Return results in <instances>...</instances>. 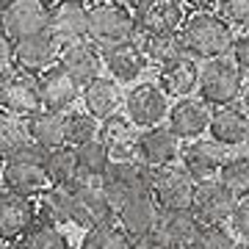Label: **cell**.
I'll return each instance as SVG.
<instances>
[{
	"mask_svg": "<svg viewBox=\"0 0 249 249\" xmlns=\"http://www.w3.org/2000/svg\"><path fill=\"white\" fill-rule=\"evenodd\" d=\"M86 25H89V6L83 0H55L47 9L45 31L58 45L86 39Z\"/></svg>",
	"mask_w": 249,
	"mask_h": 249,
	"instance_id": "obj_10",
	"label": "cell"
},
{
	"mask_svg": "<svg viewBox=\"0 0 249 249\" xmlns=\"http://www.w3.org/2000/svg\"><path fill=\"white\" fill-rule=\"evenodd\" d=\"M111 219H114V205L100 178H80L78 183H72V222L80 227H94Z\"/></svg>",
	"mask_w": 249,
	"mask_h": 249,
	"instance_id": "obj_7",
	"label": "cell"
},
{
	"mask_svg": "<svg viewBox=\"0 0 249 249\" xmlns=\"http://www.w3.org/2000/svg\"><path fill=\"white\" fill-rule=\"evenodd\" d=\"M45 172H47V183L50 186H72V183H78L80 169H78V158H75V147L64 144V147L45 152Z\"/></svg>",
	"mask_w": 249,
	"mask_h": 249,
	"instance_id": "obj_29",
	"label": "cell"
},
{
	"mask_svg": "<svg viewBox=\"0 0 249 249\" xmlns=\"http://www.w3.org/2000/svg\"><path fill=\"white\" fill-rule=\"evenodd\" d=\"M208 133L213 136V142L219 147H238L247 142L249 133V119L247 114L235 106H222L219 111L211 114L208 122Z\"/></svg>",
	"mask_w": 249,
	"mask_h": 249,
	"instance_id": "obj_26",
	"label": "cell"
},
{
	"mask_svg": "<svg viewBox=\"0 0 249 249\" xmlns=\"http://www.w3.org/2000/svg\"><path fill=\"white\" fill-rule=\"evenodd\" d=\"M232 249H249V241H241V244H232Z\"/></svg>",
	"mask_w": 249,
	"mask_h": 249,
	"instance_id": "obj_47",
	"label": "cell"
},
{
	"mask_svg": "<svg viewBox=\"0 0 249 249\" xmlns=\"http://www.w3.org/2000/svg\"><path fill=\"white\" fill-rule=\"evenodd\" d=\"M0 178L6 183V191H14L22 196H39L50 186L45 172V150H39L36 144L19 147L9 158H3Z\"/></svg>",
	"mask_w": 249,
	"mask_h": 249,
	"instance_id": "obj_2",
	"label": "cell"
},
{
	"mask_svg": "<svg viewBox=\"0 0 249 249\" xmlns=\"http://www.w3.org/2000/svg\"><path fill=\"white\" fill-rule=\"evenodd\" d=\"M183 249H188V247H183Z\"/></svg>",
	"mask_w": 249,
	"mask_h": 249,
	"instance_id": "obj_50",
	"label": "cell"
},
{
	"mask_svg": "<svg viewBox=\"0 0 249 249\" xmlns=\"http://www.w3.org/2000/svg\"><path fill=\"white\" fill-rule=\"evenodd\" d=\"M83 89V106H86V114H91L94 119H106V116L116 114L119 108H122V89H119V83L111 78H94L89 80L86 86H80Z\"/></svg>",
	"mask_w": 249,
	"mask_h": 249,
	"instance_id": "obj_27",
	"label": "cell"
},
{
	"mask_svg": "<svg viewBox=\"0 0 249 249\" xmlns=\"http://www.w3.org/2000/svg\"><path fill=\"white\" fill-rule=\"evenodd\" d=\"M25 144H31L25 116H17L0 108V158H9L11 152H17Z\"/></svg>",
	"mask_w": 249,
	"mask_h": 249,
	"instance_id": "obj_34",
	"label": "cell"
},
{
	"mask_svg": "<svg viewBox=\"0 0 249 249\" xmlns=\"http://www.w3.org/2000/svg\"><path fill=\"white\" fill-rule=\"evenodd\" d=\"M232 235L224 230V224H199L188 249H232Z\"/></svg>",
	"mask_w": 249,
	"mask_h": 249,
	"instance_id": "obj_38",
	"label": "cell"
},
{
	"mask_svg": "<svg viewBox=\"0 0 249 249\" xmlns=\"http://www.w3.org/2000/svg\"><path fill=\"white\" fill-rule=\"evenodd\" d=\"M219 17L230 25H249V0H219Z\"/></svg>",
	"mask_w": 249,
	"mask_h": 249,
	"instance_id": "obj_39",
	"label": "cell"
},
{
	"mask_svg": "<svg viewBox=\"0 0 249 249\" xmlns=\"http://www.w3.org/2000/svg\"><path fill=\"white\" fill-rule=\"evenodd\" d=\"M216 175H219V183H222L235 199L249 196V155L224 158Z\"/></svg>",
	"mask_w": 249,
	"mask_h": 249,
	"instance_id": "obj_32",
	"label": "cell"
},
{
	"mask_svg": "<svg viewBox=\"0 0 249 249\" xmlns=\"http://www.w3.org/2000/svg\"><path fill=\"white\" fill-rule=\"evenodd\" d=\"M230 227L235 235H241V241H249V196H244L241 202H235V208H232L230 213Z\"/></svg>",
	"mask_w": 249,
	"mask_h": 249,
	"instance_id": "obj_40",
	"label": "cell"
},
{
	"mask_svg": "<svg viewBox=\"0 0 249 249\" xmlns=\"http://www.w3.org/2000/svg\"><path fill=\"white\" fill-rule=\"evenodd\" d=\"M196 227H199V222L191 211H160L150 238L160 249H183L191 244Z\"/></svg>",
	"mask_w": 249,
	"mask_h": 249,
	"instance_id": "obj_19",
	"label": "cell"
},
{
	"mask_svg": "<svg viewBox=\"0 0 249 249\" xmlns=\"http://www.w3.org/2000/svg\"><path fill=\"white\" fill-rule=\"evenodd\" d=\"M241 89H244V75L224 55L208 58L205 67H199L196 91H199V100L208 106H232L241 97Z\"/></svg>",
	"mask_w": 249,
	"mask_h": 249,
	"instance_id": "obj_3",
	"label": "cell"
},
{
	"mask_svg": "<svg viewBox=\"0 0 249 249\" xmlns=\"http://www.w3.org/2000/svg\"><path fill=\"white\" fill-rule=\"evenodd\" d=\"M14 61H11V39L6 34H0V75L11 72Z\"/></svg>",
	"mask_w": 249,
	"mask_h": 249,
	"instance_id": "obj_42",
	"label": "cell"
},
{
	"mask_svg": "<svg viewBox=\"0 0 249 249\" xmlns=\"http://www.w3.org/2000/svg\"><path fill=\"white\" fill-rule=\"evenodd\" d=\"M241 111L247 114V119H249V89L244 91V103H241Z\"/></svg>",
	"mask_w": 249,
	"mask_h": 249,
	"instance_id": "obj_46",
	"label": "cell"
},
{
	"mask_svg": "<svg viewBox=\"0 0 249 249\" xmlns=\"http://www.w3.org/2000/svg\"><path fill=\"white\" fill-rule=\"evenodd\" d=\"M100 183H103L108 199H111V205H114V211H116V208H119L124 199H130V196L150 194L152 169L139 158L111 160L106 166V172L100 175Z\"/></svg>",
	"mask_w": 249,
	"mask_h": 249,
	"instance_id": "obj_4",
	"label": "cell"
},
{
	"mask_svg": "<svg viewBox=\"0 0 249 249\" xmlns=\"http://www.w3.org/2000/svg\"><path fill=\"white\" fill-rule=\"evenodd\" d=\"M247 144H249V133H247Z\"/></svg>",
	"mask_w": 249,
	"mask_h": 249,
	"instance_id": "obj_49",
	"label": "cell"
},
{
	"mask_svg": "<svg viewBox=\"0 0 249 249\" xmlns=\"http://www.w3.org/2000/svg\"><path fill=\"white\" fill-rule=\"evenodd\" d=\"M39 196L42 222H50L55 227L72 222V186H47Z\"/></svg>",
	"mask_w": 249,
	"mask_h": 249,
	"instance_id": "obj_31",
	"label": "cell"
},
{
	"mask_svg": "<svg viewBox=\"0 0 249 249\" xmlns=\"http://www.w3.org/2000/svg\"><path fill=\"white\" fill-rule=\"evenodd\" d=\"M75 158H78L80 178H100V175L106 172V166L111 163V155H108L106 144L100 142V139L78 144V147H75Z\"/></svg>",
	"mask_w": 249,
	"mask_h": 249,
	"instance_id": "obj_35",
	"label": "cell"
},
{
	"mask_svg": "<svg viewBox=\"0 0 249 249\" xmlns=\"http://www.w3.org/2000/svg\"><path fill=\"white\" fill-rule=\"evenodd\" d=\"M58 53H61V45L47 31H39V34L22 36V39L11 42V61L22 72H31V75H39L47 67H53L58 61Z\"/></svg>",
	"mask_w": 249,
	"mask_h": 249,
	"instance_id": "obj_13",
	"label": "cell"
},
{
	"mask_svg": "<svg viewBox=\"0 0 249 249\" xmlns=\"http://www.w3.org/2000/svg\"><path fill=\"white\" fill-rule=\"evenodd\" d=\"M111 3H114V6H122V9H136V3H139V0H111Z\"/></svg>",
	"mask_w": 249,
	"mask_h": 249,
	"instance_id": "obj_45",
	"label": "cell"
},
{
	"mask_svg": "<svg viewBox=\"0 0 249 249\" xmlns=\"http://www.w3.org/2000/svg\"><path fill=\"white\" fill-rule=\"evenodd\" d=\"M186 3H188V6H194L196 11H211L219 0H186Z\"/></svg>",
	"mask_w": 249,
	"mask_h": 249,
	"instance_id": "obj_44",
	"label": "cell"
},
{
	"mask_svg": "<svg viewBox=\"0 0 249 249\" xmlns=\"http://www.w3.org/2000/svg\"><path fill=\"white\" fill-rule=\"evenodd\" d=\"M97 130H100V122L91 114H86V111L64 116V139H67L70 147H78V144L97 139Z\"/></svg>",
	"mask_w": 249,
	"mask_h": 249,
	"instance_id": "obj_37",
	"label": "cell"
},
{
	"mask_svg": "<svg viewBox=\"0 0 249 249\" xmlns=\"http://www.w3.org/2000/svg\"><path fill=\"white\" fill-rule=\"evenodd\" d=\"M64 111H50V108H39L31 116H25V127H28V139L39 147V150H55L64 147Z\"/></svg>",
	"mask_w": 249,
	"mask_h": 249,
	"instance_id": "obj_25",
	"label": "cell"
},
{
	"mask_svg": "<svg viewBox=\"0 0 249 249\" xmlns=\"http://www.w3.org/2000/svg\"><path fill=\"white\" fill-rule=\"evenodd\" d=\"M47 25V3L45 0H9L0 6V34L14 39L39 34Z\"/></svg>",
	"mask_w": 249,
	"mask_h": 249,
	"instance_id": "obj_11",
	"label": "cell"
},
{
	"mask_svg": "<svg viewBox=\"0 0 249 249\" xmlns=\"http://www.w3.org/2000/svg\"><path fill=\"white\" fill-rule=\"evenodd\" d=\"M180 158H183V169H186L196 183H202V180L216 178V172L222 166L224 155H222V147L216 142L194 139L186 150H180Z\"/></svg>",
	"mask_w": 249,
	"mask_h": 249,
	"instance_id": "obj_24",
	"label": "cell"
},
{
	"mask_svg": "<svg viewBox=\"0 0 249 249\" xmlns=\"http://www.w3.org/2000/svg\"><path fill=\"white\" fill-rule=\"evenodd\" d=\"M124 111H127V119L136 124V127H155L166 119L169 114V97L163 94L158 83H139L127 91V97L122 100Z\"/></svg>",
	"mask_w": 249,
	"mask_h": 249,
	"instance_id": "obj_9",
	"label": "cell"
},
{
	"mask_svg": "<svg viewBox=\"0 0 249 249\" xmlns=\"http://www.w3.org/2000/svg\"><path fill=\"white\" fill-rule=\"evenodd\" d=\"M36 222L34 196H22L14 191L0 194V238L17 241L22 232Z\"/></svg>",
	"mask_w": 249,
	"mask_h": 249,
	"instance_id": "obj_22",
	"label": "cell"
},
{
	"mask_svg": "<svg viewBox=\"0 0 249 249\" xmlns=\"http://www.w3.org/2000/svg\"><path fill=\"white\" fill-rule=\"evenodd\" d=\"M136 158L144 160L150 169L169 166V163H175V160L180 158V139L172 133L169 127H163V124L147 127L144 133H139Z\"/></svg>",
	"mask_w": 249,
	"mask_h": 249,
	"instance_id": "obj_15",
	"label": "cell"
},
{
	"mask_svg": "<svg viewBox=\"0 0 249 249\" xmlns=\"http://www.w3.org/2000/svg\"><path fill=\"white\" fill-rule=\"evenodd\" d=\"M196 180L183 166H158L152 169V186L150 194L158 202L160 211H191Z\"/></svg>",
	"mask_w": 249,
	"mask_h": 249,
	"instance_id": "obj_6",
	"label": "cell"
},
{
	"mask_svg": "<svg viewBox=\"0 0 249 249\" xmlns=\"http://www.w3.org/2000/svg\"><path fill=\"white\" fill-rule=\"evenodd\" d=\"M3 249H22V247H19V244H6Z\"/></svg>",
	"mask_w": 249,
	"mask_h": 249,
	"instance_id": "obj_48",
	"label": "cell"
},
{
	"mask_svg": "<svg viewBox=\"0 0 249 249\" xmlns=\"http://www.w3.org/2000/svg\"><path fill=\"white\" fill-rule=\"evenodd\" d=\"M0 108L17 116H31L42 108L39 78L31 72H6L0 75Z\"/></svg>",
	"mask_w": 249,
	"mask_h": 249,
	"instance_id": "obj_12",
	"label": "cell"
},
{
	"mask_svg": "<svg viewBox=\"0 0 249 249\" xmlns=\"http://www.w3.org/2000/svg\"><path fill=\"white\" fill-rule=\"evenodd\" d=\"M232 64L238 67L241 75H249V34L232 39Z\"/></svg>",
	"mask_w": 249,
	"mask_h": 249,
	"instance_id": "obj_41",
	"label": "cell"
},
{
	"mask_svg": "<svg viewBox=\"0 0 249 249\" xmlns=\"http://www.w3.org/2000/svg\"><path fill=\"white\" fill-rule=\"evenodd\" d=\"M166 119H169V130L180 142H194L208 130L211 108H208V103L196 97H180L175 106H169Z\"/></svg>",
	"mask_w": 249,
	"mask_h": 249,
	"instance_id": "obj_17",
	"label": "cell"
},
{
	"mask_svg": "<svg viewBox=\"0 0 249 249\" xmlns=\"http://www.w3.org/2000/svg\"><path fill=\"white\" fill-rule=\"evenodd\" d=\"M86 39L97 47L119 45L127 39H136L133 14L114 3H94L89 6V25H86Z\"/></svg>",
	"mask_w": 249,
	"mask_h": 249,
	"instance_id": "obj_5",
	"label": "cell"
},
{
	"mask_svg": "<svg viewBox=\"0 0 249 249\" xmlns=\"http://www.w3.org/2000/svg\"><path fill=\"white\" fill-rule=\"evenodd\" d=\"M130 249H160L150 235H144V238H130Z\"/></svg>",
	"mask_w": 249,
	"mask_h": 249,
	"instance_id": "obj_43",
	"label": "cell"
},
{
	"mask_svg": "<svg viewBox=\"0 0 249 249\" xmlns=\"http://www.w3.org/2000/svg\"><path fill=\"white\" fill-rule=\"evenodd\" d=\"M58 67L70 75L78 86H86L89 80H94L103 70V58H100V47L91 45L89 39H80V42H70L61 45L58 53Z\"/></svg>",
	"mask_w": 249,
	"mask_h": 249,
	"instance_id": "obj_16",
	"label": "cell"
},
{
	"mask_svg": "<svg viewBox=\"0 0 249 249\" xmlns=\"http://www.w3.org/2000/svg\"><path fill=\"white\" fill-rule=\"evenodd\" d=\"M19 238H22L19 244L22 249H70L64 232L50 222H34Z\"/></svg>",
	"mask_w": 249,
	"mask_h": 249,
	"instance_id": "obj_36",
	"label": "cell"
},
{
	"mask_svg": "<svg viewBox=\"0 0 249 249\" xmlns=\"http://www.w3.org/2000/svg\"><path fill=\"white\" fill-rule=\"evenodd\" d=\"M130 14L136 36L178 34L183 25V0H139Z\"/></svg>",
	"mask_w": 249,
	"mask_h": 249,
	"instance_id": "obj_8",
	"label": "cell"
},
{
	"mask_svg": "<svg viewBox=\"0 0 249 249\" xmlns=\"http://www.w3.org/2000/svg\"><path fill=\"white\" fill-rule=\"evenodd\" d=\"M158 213H160V208H158V202L152 199V194L130 196V199H124V202L114 211V216L119 219V227H122L130 238H144V235H150L155 222H158Z\"/></svg>",
	"mask_w": 249,
	"mask_h": 249,
	"instance_id": "obj_21",
	"label": "cell"
},
{
	"mask_svg": "<svg viewBox=\"0 0 249 249\" xmlns=\"http://www.w3.org/2000/svg\"><path fill=\"white\" fill-rule=\"evenodd\" d=\"M100 58H103V67L108 70L111 80H116V83H133L147 67V58H144L142 47L136 45V39L100 47Z\"/></svg>",
	"mask_w": 249,
	"mask_h": 249,
	"instance_id": "obj_18",
	"label": "cell"
},
{
	"mask_svg": "<svg viewBox=\"0 0 249 249\" xmlns=\"http://www.w3.org/2000/svg\"><path fill=\"white\" fill-rule=\"evenodd\" d=\"M180 42L191 58H219L227 55L232 47V28L227 19H222L213 11H194L183 17L180 25Z\"/></svg>",
	"mask_w": 249,
	"mask_h": 249,
	"instance_id": "obj_1",
	"label": "cell"
},
{
	"mask_svg": "<svg viewBox=\"0 0 249 249\" xmlns=\"http://www.w3.org/2000/svg\"><path fill=\"white\" fill-rule=\"evenodd\" d=\"M97 139L106 144L111 160H130L136 158V142H139V127L127 116L111 114L100 119Z\"/></svg>",
	"mask_w": 249,
	"mask_h": 249,
	"instance_id": "obj_20",
	"label": "cell"
},
{
	"mask_svg": "<svg viewBox=\"0 0 249 249\" xmlns=\"http://www.w3.org/2000/svg\"><path fill=\"white\" fill-rule=\"evenodd\" d=\"M235 202H238V199H235L219 180H202V183H196V188H194L191 213L196 216L199 224H224L230 219Z\"/></svg>",
	"mask_w": 249,
	"mask_h": 249,
	"instance_id": "obj_14",
	"label": "cell"
},
{
	"mask_svg": "<svg viewBox=\"0 0 249 249\" xmlns=\"http://www.w3.org/2000/svg\"><path fill=\"white\" fill-rule=\"evenodd\" d=\"M80 249H130V235L111 219V222L89 227Z\"/></svg>",
	"mask_w": 249,
	"mask_h": 249,
	"instance_id": "obj_33",
	"label": "cell"
},
{
	"mask_svg": "<svg viewBox=\"0 0 249 249\" xmlns=\"http://www.w3.org/2000/svg\"><path fill=\"white\" fill-rule=\"evenodd\" d=\"M136 45L142 47L147 64H155V67H163V64L175 61L186 53L183 50V42H180V34H147V36H136Z\"/></svg>",
	"mask_w": 249,
	"mask_h": 249,
	"instance_id": "obj_30",
	"label": "cell"
},
{
	"mask_svg": "<svg viewBox=\"0 0 249 249\" xmlns=\"http://www.w3.org/2000/svg\"><path fill=\"white\" fill-rule=\"evenodd\" d=\"M39 78V97H42V108L50 111H67L72 108V103L78 100L80 86L61 70V67H47L45 72L36 75Z\"/></svg>",
	"mask_w": 249,
	"mask_h": 249,
	"instance_id": "obj_23",
	"label": "cell"
},
{
	"mask_svg": "<svg viewBox=\"0 0 249 249\" xmlns=\"http://www.w3.org/2000/svg\"><path fill=\"white\" fill-rule=\"evenodd\" d=\"M196 78H199V67L191 55H180L175 61L163 64L158 75V86L163 89L166 97H188L191 91H196Z\"/></svg>",
	"mask_w": 249,
	"mask_h": 249,
	"instance_id": "obj_28",
	"label": "cell"
}]
</instances>
